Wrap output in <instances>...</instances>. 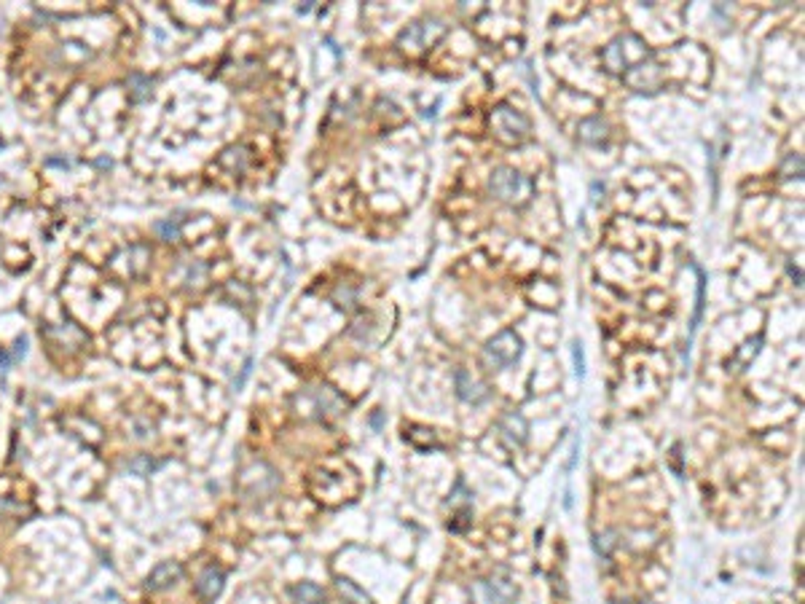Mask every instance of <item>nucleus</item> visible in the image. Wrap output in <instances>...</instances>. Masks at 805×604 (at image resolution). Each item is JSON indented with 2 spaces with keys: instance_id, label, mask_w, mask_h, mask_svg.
I'll return each instance as SVG.
<instances>
[{
  "instance_id": "nucleus-1",
  "label": "nucleus",
  "mask_w": 805,
  "mask_h": 604,
  "mask_svg": "<svg viewBox=\"0 0 805 604\" xmlns=\"http://www.w3.org/2000/svg\"><path fill=\"white\" fill-rule=\"evenodd\" d=\"M489 191L510 207H524L534 193V183L513 167H497L489 177Z\"/></svg>"
},
{
  "instance_id": "nucleus-2",
  "label": "nucleus",
  "mask_w": 805,
  "mask_h": 604,
  "mask_svg": "<svg viewBox=\"0 0 805 604\" xmlns=\"http://www.w3.org/2000/svg\"><path fill=\"white\" fill-rule=\"evenodd\" d=\"M492 129H494L497 140L508 142V145H518V142H524V140L529 138L531 124L524 113L513 110L508 103H499L497 108L492 110Z\"/></svg>"
},
{
  "instance_id": "nucleus-3",
  "label": "nucleus",
  "mask_w": 805,
  "mask_h": 604,
  "mask_svg": "<svg viewBox=\"0 0 805 604\" xmlns=\"http://www.w3.org/2000/svg\"><path fill=\"white\" fill-rule=\"evenodd\" d=\"M521 349H524V344H521V336L515 333V330H502V333H497L489 344L483 346V368H489V371H502V368H508V365H513L518 358H521Z\"/></svg>"
},
{
  "instance_id": "nucleus-4",
  "label": "nucleus",
  "mask_w": 805,
  "mask_h": 604,
  "mask_svg": "<svg viewBox=\"0 0 805 604\" xmlns=\"http://www.w3.org/2000/svg\"><path fill=\"white\" fill-rule=\"evenodd\" d=\"M443 33H445V24L441 22V19L413 22V24H408V27L400 33L397 46H400V49H411V52H422L424 46L435 43Z\"/></svg>"
},
{
  "instance_id": "nucleus-5",
  "label": "nucleus",
  "mask_w": 805,
  "mask_h": 604,
  "mask_svg": "<svg viewBox=\"0 0 805 604\" xmlns=\"http://www.w3.org/2000/svg\"><path fill=\"white\" fill-rule=\"evenodd\" d=\"M642 40L636 38V35H620V38H615L604 52H601V59H604V65H607V70L610 73H626V70H631L634 65H639L634 57H631V49H636Z\"/></svg>"
},
{
  "instance_id": "nucleus-6",
  "label": "nucleus",
  "mask_w": 805,
  "mask_h": 604,
  "mask_svg": "<svg viewBox=\"0 0 805 604\" xmlns=\"http://www.w3.org/2000/svg\"><path fill=\"white\" fill-rule=\"evenodd\" d=\"M505 583H508V580H497V577H492V580H478V583H473L470 594L475 596V602L478 604H508L510 599H513L515 588L505 586Z\"/></svg>"
},
{
  "instance_id": "nucleus-7",
  "label": "nucleus",
  "mask_w": 805,
  "mask_h": 604,
  "mask_svg": "<svg viewBox=\"0 0 805 604\" xmlns=\"http://www.w3.org/2000/svg\"><path fill=\"white\" fill-rule=\"evenodd\" d=\"M623 78H626V84L631 89H636V91H655V89L660 87V73H658L655 65H650L647 59L634 65L631 70H626Z\"/></svg>"
},
{
  "instance_id": "nucleus-8",
  "label": "nucleus",
  "mask_w": 805,
  "mask_h": 604,
  "mask_svg": "<svg viewBox=\"0 0 805 604\" xmlns=\"http://www.w3.org/2000/svg\"><path fill=\"white\" fill-rule=\"evenodd\" d=\"M180 577H183V567H180L177 561H164V564H158V567L148 575L145 586L151 588V591H164V588L175 586Z\"/></svg>"
},
{
  "instance_id": "nucleus-9",
  "label": "nucleus",
  "mask_w": 805,
  "mask_h": 604,
  "mask_svg": "<svg viewBox=\"0 0 805 604\" xmlns=\"http://www.w3.org/2000/svg\"><path fill=\"white\" fill-rule=\"evenodd\" d=\"M499 432L513 443V446H524L526 443V432H529V427H526V419L521 414H515V411H510V414H505L502 419H499Z\"/></svg>"
},
{
  "instance_id": "nucleus-10",
  "label": "nucleus",
  "mask_w": 805,
  "mask_h": 604,
  "mask_svg": "<svg viewBox=\"0 0 805 604\" xmlns=\"http://www.w3.org/2000/svg\"><path fill=\"white\" fill-rule=\"evenodd\" d=\"M223 583H226V575H223V570H215V567H209V570L202 572V577L196 580V594H199L205 602H215V599L221 596Z\"/></svg>"
},
{
  "instance_id": "nucleus-11",
  "label": "nucleus",
  "mask_w": 805,
  "mask_h": 604,
  "mask_svg": "<svg viewBox=\"0 0 805 604\" xmlns=\"http://www.w3.org/2000/svg\"><path fill=\"white\" fill-rule=\"evenodd\" d=\"M457 392H459V397L462 400H467V403H480V400H486L489 397V390H486V384H480V381H475L464 368H459L457 371Z\"/></svg>"
},
{
  "instance_id": "nucleus-12",
  "label": "nucleus",
  "mask_w": 805,
  "mask_h": 604,
  "mask_svg": "<svg viewBox=\"0 0 805 604\" xmlns=\"http://www.w3.org/2000/svg\"><path fill=\"white\" fill-rule=\"evenodd\" d=\"M577 135H580L583 142H604V140L610 138V126L601 119H585L580 121Z\"/></svg>"
},
{
  "instance_id": "nucleus-13",
  "label": "nucleus",
  "mask_w": 805,
  "mask_h": 604,
  "mask_svg": "<svg viewBox=\"0 0 805 604\" xmlns=\"http://www.w3.org/2000/svg\"><path fill=\"white\" fill-rule=\"evenodd\" d=\"M293 599L298 604H323L325 594H323V588L314 586V583H301V586L293 588Z\"/></svg>"
},
{
  "instance_id": "nucleus-14",
  "label": "nucleus",
  "mask_w": 805,
  "mask_h": 604,
  "mask_svg": "<svg viewBox=\"0 0 805 604\" xmlns=\"http://www.w3.org/2000/svg\"><path fill=\"white\" fill-rule=\"evenodd\" d=\"M339 591H341L352 604H371V599L362 594L360 588L355 586V583H349V580H344V577H339Z\"/></svg>"
},
{
  "instance_id": "nucleus-15",
  "label": "nucleus",
  "mask_w": 805,
  "mask_h": 604,
  "mask_svg": "<svg viewBox=\"0 0 805 604\" xmlns=\"http://www.w3.org/2000/svg\"><path fill=\"white\" fill-rule=\"evenodd\" d=\"M760 341H762V339H760V336H757V339H754V341H746V344H744V349H741V352H738V365H746V360H749V358H754V355H757V349H760Z\"/></svg>"
},
{
  "instance_id": "nucleus-16",
  "label": "nucleus",
  "mask_w": 805,
  "mask_h": 604,
  "mask_svg": "<svg viewBox=\"0 0 805 604\" xmlns=\"http://www.w3.org/2000/svg\"><path fill=\"white\" fill-rule=\"evenodd\" d=\"M132 87H135V100H142V97H148V89H151V84L148 81H142L140 75H132Z\"/></svg>"
},
{
  "instance_id": "nucleus-17",
  "label": "nucleus",
  "mask_w": 805,
  "mask_h": 604,
  "mask_svg": "<svg viewBox=\"0 0 805 604\" xmlns=\"http://www.w3.org/2000/svg\"><path fill=\"white\" fill-rule=\"evenodd\" d=\"M612 545H615V540H612V532H607V535L596 537V551L604 553V556L612 551Z\"/></svg>"
},
{
  "instance_id": "nucleus-18",
  "label": "nucleus",
  "mask_w": 805,
  "mask_h": 604,
  "mask_svg": "<svg viewBox=\"0 0 805 604\" xmlns=\"http://www.w3.org/2000/svg\"><path fill=\"white\" fill-rule=\"evenodd\" d=\"M156 231H158V234H164L167 240H177V228H175V226H170V223H158V226H156Z\"/></svg>"
},
{
  "instance_id": "nucleus-19",
  "label": "nucleus",
  "mask_w": 805,
  "mask_h": 604,
  "mask_svg": "<svg viewBox=\"0 0 805 604\" xmlns=\"http://www.w3.org/2000/svg\"><path fill=\"white\" fill-rule=\"evenodd\" d=\"M575 365H577V374L583 376V374H585V362H583V349H580V344H575Z\"/></svg>"
},
{
  "instance_id": "nucleus-20",
  "label": "nucleus",
  "mask_w": 805,
  "mask_h": 604,
  "mask_svg": "<svg viewBox=\"0 0 805 604\" xmlns=\"http://www.w3.org/2000/svg\"><path fill=\"white\" fill-rule=\"evenodd\" d=\"M647 604H655V602H647Z\"/></svg>"
}]
</instances>
